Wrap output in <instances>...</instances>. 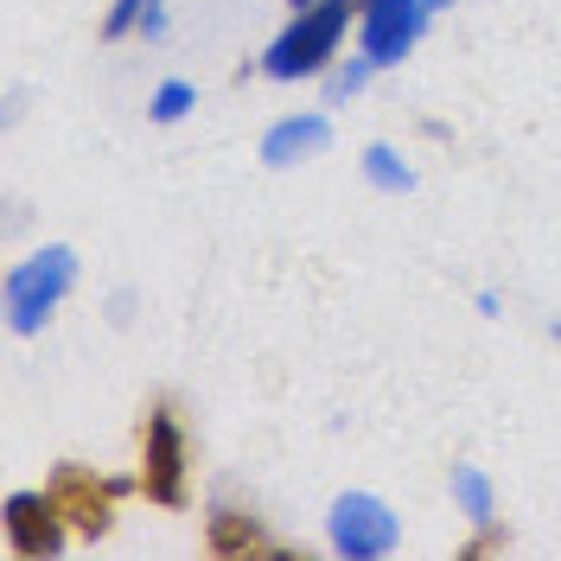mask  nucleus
<instances>
[{
  "label": "nucleus",
  "mask_w": 561,
  "mask_h": 561,
  "mask_svg": "<svg viewBox=\"0 0 561 561\" xmlns=\"http://www.w3.org/2000/svg\"><path fill=\"white\" fill-rule=\"evenodd\" d=\"M357 0H313L287 20V33L262 51V70L275 83H294V77H319V70L339 58V38H345V20Z\"/></svg>",
  "instance_id": "nucleus-1"
},
{
  "label": "nucleus",
  "mask_w": 561,
  "mask_h": 561,
  "mask_svg": "<svg viewBox=\"0 0 561 561\" xmlns=\"http://www.w3.org/2000/svg\"><path fill=\"white\" fill-rule=\"evenodd\" d=\"M77 287V255L65 243L38 249L33 262H20L13 275H7V325L13 332H38L45 319L65 307V294Z\"/></svg>",
  "instance_id": "nucleus-2"
},
{
  "label": "nucleus",
  "mask_w": 561,
  "mask_h": 561,
  "mask_svg": "<svg viewBox=\"0 0 561 561\" xmlns=\"http://www.w3.org/2000/svg\"><path fill=\"white\" fill-rule=\"evenodd\" d=\"M140 491H147V504H167V511L192 504V454H185V427L173 421L167 402L140 427Z\"/></svg>",
  "instance_id": "nucleus-3"
},
{
  "label": "nucleus",
  "mask_w": 561,
  "mask_h": 561,
  "mask_svg": "<svg viewBox=\"0 0 561 561\" xmlns=\"http://www.w3.org/2000/svg\"><path fill=\"white\" fill-rule=\"evenodd\" d=\"M51 504L65 511V524L83 536V542H103L108 529H115V497H122V479H96L90 466H77L65 459L58 472H51Z\"/></svg>",
  "instance_id": "nucleus-4"
},
{
  "label": "nucleus",
  "mask_w": 561,
  "mask_h": 561,
  "mask_svg": "<svg viewBox=\"0 0 561 561\" xmlns=\"http://www.w3.org/2000/svg\"><path fill=\"white\" fill-rule=\"evenodd\" d=\"M325 529H332V556H345V561H377L396 549V517H389L383 497H370V491H345L332 504Z\"/></svg>",
  "instance_id": "nucleus-5"
},
{
  "label": "nucleus",
  "mask_w": 561,
  "mask_h": 561,
  "mask_svg": "<svg viewBox=\"0 0 561 561\" xmlns=\"http://www.w3.org/2000/svg\"><path fill=\"white\" fill-rule=\"evenodd\" d=\"M7 549L20 561H51L58 549H65V511L51 504V491H7Z\"/></svg>",
  "instance_id": "nucleus-6"
},
{
  "label": "nucleus",
  "mask_w": 561,
  "mask_h": 561,
  "mask_svg": "<svg viewBox=\"0 0 561 561\" xmlns=\"http://www.w3.org/2000/svg\"><path fill=\"white\" fill-rule=\"evenodd\" d=\"M427 26V0H370L364 7V58L370 65H402Z\"/></svg>",
  "instance_id": "nucleus-7"
},
{
  "label": "nucleus",
  "mask_w": 561,
  "mask_h": 561,
  "mask_svg": "<svg viewBox=\"0 0 561 561\" xmlns=\"http://www.w3.org/2000/svg\"><path fill=\"white\" fill-rule=\"evenodd\" d=\"M205 549L224 561H243V556H287L275 536L262 529V517H249V511H237V504H217L205 517Z\"/></svg>",
  "instance_id": "nucleus-8"
},
{
  "label": "nucleus",
  "mask_w": 561,
  "mask_h": 561,
  "mask_svg": "<svg viewBox=\"0 0 561 561\" xmlns=\"http://www.w3.org/2000/svg\"><path fill=\"white\" fill-rule=\"evenodd\" d=\"M325 147H332V122L325 115H287V122H275L262 135V160L268 167H300V160H313Z\"/></svg>",
  "instance_id": "nucleus-9"
},
{
  "label": "nucleus",
  "mask_w": 561,
  "mask_h": 561,
  "mask_svg": "<svg viewBox=\"0 0 561 561\" xmlns=\"http://www.w3.org/2000/svg\"><path fill=\"white\" fill-rule=\"evenodd\" d=\"M364 173H370V185H377V192H409V185H415V173L402 167V153H396V147H383V140L364 153Z\"/></svg>",
  "instance_id": "nucleus-10"
},
{
  "label": "nucleus",
  "mask_w": 561,
  "mask_h": 561,
  "mask_svg": "<svg viewBox=\"0 0 561 561\" xmlns=\"http://www.w3.org/2000/svg\"><path fill=\"white\" fill-rule=\"evenodd\" d=\"M454 497H459V511H466L472 524H485L491 517V479L479 472V466H459L454 472Z\"/></svg>",
  "instance_id": "nucleus-11"
},
{
  "label": "nucleus",
  "mask_w": 561,
  "mask_h": 561,
  "mask_svg": "<svg viewBox=\"0 0 561 561\" xmlns=\"http://www.w3.org/2000/svg\"><path fill=\"white\" fill-rule=\"evenodd\" d=\"M147 7H153V0H115L108 20H103V38H128L140 20H147Z\"/></svg>",
  "instance_id": "nucleus-12"
},
{
  "label": "nucleus",
  "mask_w": 561,
  "mask_h": 561,
  "mask_svg": "<svg viewBox=\"0 0 561 561\" xmlns=\"http://www.w3.org/2000/svg\"><path fill=\"white\" fill-rule=\"evenodd\" d=\"M185 108H192V83H160V90H153V122H179V115H185Z\"/></svg>",
  "instance_id": "nucleus-13"
},
{
  "label": "nucleus",
  "mask_w": 561,
  "mask_h": 561,
  "mask_svg": "<svg viewBox=\"0 0 561 561\" xmlns=\"http://www.w3.org/2000/svg\"><path fill=\"white\" fill-rule=\"evenodd\" d=\"M370 58H357V65H345V70H332V83H325V96H332V103H345V96H357V90H364V77H370Z\"/></svg>",
  "instance_id": "nucleus-14"
},
{
  "label": "nucleus",
  "mask_w": 561,
  "mask_h": 561,
  "mask_svg": "<svg viewBox=\"0 0 561 561\" xmlns=\"http://www.w3.org/2000/svg\"><path fill=\"white\" fill-rule=\"evenodd\" d=\"M504 542H511V536H504V529H497V524L485 517V524H479V536H472V542H466L459 556H491V549H504Z\"/></svg>",
  "instance_id": "nucleus-15"
},
{
  "label": "nucleus",
  "mask_w": 561,
  "mask_h": 561,
  "mask_svg": "<svg viewBox=\"0 0 561 561\" xmlns=\"http://www.w3.org/2000/svg\"><path fill=\"white\" fill-rule=\"evenodd\" d=\"M140 33H147V38H160V33H167V13H160V0L147 7V20H140Z\"/></svg>",
  "instance_id": "nucleus-16"
},
{
  "label": "nucleus",
  "mask_w": 561,
  "mask_h": 561,
  "mask_svg": "<svg viewBox=\"0 0 561 561\" xmlns=\"http://www.w3.org/2000/svg\"><path fill=\"white\" fill-rule=\"evenodd\" d=\"M287 7H294V13H300V7H313V0H287Z\"/></svg>",
  "instance_id": "nucleus-17"
},
{
  "label": "nucleus",
  "mask_w": 561,
  "mask_h": 561,
  "mask_svg": "<svg viewBox=\"0 0 561 561\" xmlns=\"http://www.w3.org/2000/svg\"><path fill=\"white\" fill-rule=\"evenodd\" d=\"M427 7H454V0H427Z\"/></svg>",
  "instance_id": "nucleus-18"
},
{
  "label": "nucleus",
  "mask_w": 561,
  "mask_h": 561,
  "mask_svg": "<svg viewBox=\"0 0 561 561\" xmlns=\"http://www.w3.org/2000/svg\"><path fill=\"white\" fill-rule=\"evenodd\" d=\"M364 7H370V0H357V13H364Z\"/></svg>",
  "instance_id": "nucleus-19"
}]
</instances>
